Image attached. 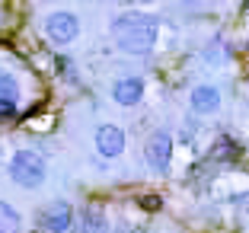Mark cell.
Segmentation results:
<instances>
[{
  "label": "cell",
  "mask_w": 249,
  "mask_h": 233,
  "mask_svg": "<svg viewBox=\"0 0 249 233\" xmlns=\"http://www.w3.org/2000/svg\"><path fill=\"white\" fill-rule=\"evenodd\" d=\"M112 38H115L118 51L124 54H134V58H144L157 48V38H160V22L150 13H122L112 19Z\"/></svg>",
  "instance_id": "6da1fadb"
},
{
  "label": "cell",
  "mask_w": 249,
  "mask_h": 233,
  "mask_svg": "<svg viewBox=\"0 0 249 233\" xmlns=\"http://www.w3.org/2000/svg\"><path fill=\"white\" fill-rule=\"evenodd\" d=\"M10 179H13L19 189H38V185L48 179V163L42 160V153L36 150H16L10 157Z\"/></svg>",
  "instance_id": "7a4b0ae2"
},
{
  "label": "cell",
  "mask_w": 249,
  "mask_h": 233,
  "mask_svg": "<svg viewBox=\"0 0 249 233\" xmlns=\"http://www.w3.org/2000/svg\"><path fill=\"white\" fill-rule=\"evenodd\" d=\"M42 32L52 45H71L73 38L80 36V19H77V13H71V10H54V13L45 16Z\"/></svg>",
  "instance_id": "3957f363"
},
{
  "label": "cell",
  "mask_w": 249,
  "mask_h": 233,
  "mask_svg": "<svg viewBox=\"0 0 249 233\" xmlns=\"http://www.w3.org/2000/svg\"><path fill=\"white\" fill-rule=\"evenodd\" d=\"M144 160L147 169L157 176H166L169 166H173V138L166 131H154L144 144Z\"/></svg>",
  "instance_id": "277c9868"
},
{
  "label": "cell",
  "mask_w": 249,
  "mask_h": 233,
  "mask_svg": "<svg viewBox=\"0 0 249 233\" xmlns=\"http://www.w3.org/2000/svg\"><path fill=\"white\" fill-rule=\"evenodd\" d=\"M93 144H96V153H99L103 160H115V157H122V153H124V147H128V134H124V128L106 122V125L96 128Z\"/></svg>",
  "instance_id": "5b68a950"
},
{
  "label": "cell",
  "mask_w": 249,
  "mask_h": 233,
  "mask_svg": "<svg viewBox=\"0 0 249 233\" xmlns=\"http://www.w3.org/2000/svg\"><path fill=\"white\" fill-rule=\"evenodd\" d=\"M42 227H45V233H67L73 227V204L64 201V198H58V201H52V204H45Z\"/></svg>",
  "instance_id": "8992f818"
},
{
  "label": "cell",
  "mask_w": 249,
  "mask_h": 233,
  "mask_svg": "<svg viewBox=\"0 0 249 233\" xmlns=\"http://www.w3.org/2000/svg\"><path fill=\"white\" fill-rule=\"evenodd\" d=\"M189 106H192L195 115H214L224 106V96H220V90L214 83H198L189 93Z\"/></svg>",
  "instance_id": "52a82bcc"
},
{
  "label": "cell",
  "mask_w": 249,
  "mask_h": 233,
  "mask_svg": "<svg viewBox=\"0 0 249 233\" xmlns=\"http://www.w3.org/2000/svg\"><path fill=\"white\" fill-rule=\"evenodd\" d=\"M144 80L141 77H122V80L112 83V99L118 102V106H124V109H134V106H141L144 102Z\"/></svg>",
  "instance_id": "ba28073f"
},
{
  "label": "cell",
  "mask_w": 249,
  "mask_h": 233,
  "mask_svg": "<svg viewBox=\"0 0 249 233\" xmlns=\"http://www.w3.org/2000/svg\"><path fill=\"white\" fill-rule=\"evenodd\" d=\"M19 109V83L10 71H0V115L10 118Z\"/></svg>",
  "instance_id": "9c48e42d"
},
{
  "label": "cell",
  "mask_w": 249,
  "mask_h": 233,
  "mask_svg": "<svg viewBox=\"0 0 249 233\" xmlns=\"http://www.w3.org/2000/svg\"><path fill=\"white\" fill-rule=\"evenodd\" d=\"M77 224H80V233H109V217H106V211L96 208V204L83 208Z\"/></svg>",
  "instance_id": "30bf717a"
},
{
  "label": "cell",
  "mask_w": 249,
  "mask_h": 233,
  "mask_svg": "<svg viewBox=\"0 0 249 233\" xmlns=\"http://www.w3.org/2000/svg\"><path fill=\"white\" fill-rule=\"evenodd\" d=\"M0 233H22V217L10 201H0Z\"/></svg>",
  "instance_id": "8fae6325"
},
{
  "label": "cell",
  "mask_w": 249,
  "mask_h": 233,
  "mask_svg": "<svg viewBox=\"0 0 249 233\" xmlns=\"http://www.w3.org/2000/svg\"><path fill=\"white\" fill-rule=\"evenodd\" d=\"M236 144L230 138H217V144H214V150H211V160H233L236 157Z\"/></svg>",
  "instance_id": "7c38bea8"
}]
</instances>
